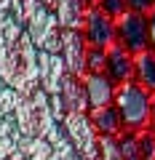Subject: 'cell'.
<instances>
[{"label": "cell", "instance_id": "7a4b0ae2", "mask_svg": "<svg viewBox=\"0 0 155 160\" xmlns=\"http://www.w3.org/2000/svg\"><path fill=\"white\" fill-rule=\"evenodd\" d=\"M150 99H152V93H147L134 80L115 88L112 104L118 109V115H121V123H123L126 131L142 133L150 126Z\"/></svg>", "mask_w": 155, "mask_h": 160}, {"label": "cell", "instance_id": "52a82bcc", "mask_svg": "<svg viewBox=\"0 0 155 160\" xmlns=\"http://www.w3.org/2000/svg\"><path fill=\"white\" fill-rule=\"evenodd\" d=\"M86 51H88V43H86L80 29H64L62 32L59 56H62V62H64L70 75H78V78L86 75Z\"/></svg>", "mask_w": 155, "mask_h": 160}, {"label": "cell", "instance_id": "ac0fdd59", "mask_svg": "<svg viewBox=\"0 0 155 160\" xmlns=\"http://www.w3.org/2000/svg\"><path fill=\"white\" fill-rule=\"evenodd\" d=\"M126 8L131 13H142V16H150L155 11V0H126Z\"/></svg>", "mask_w": 155, "mask_h": 160}, {"label": "cell", "instance_id": "5b68a950", "mask_svg": "<svg viewBox=\"0 0 155 160\" xmlns=\"http://www.w3.org/2000/svg\"><path fill=\"white\" fill-rule=\"evenodd\" d=\"M115 43L128 51L131 56L150 51V29H147V16L126 11L121 19H115Z\"/></svg>", "mask_w": 155, "mask_h": 160}, {"label": "cell", "instance_id": "3957f363", "mask_svg": "<svg viewBox=\"0 0 155 160\" xmlns=\"http://www.w3.org/2000/svg\"><path fill=\"white\" fill-rule=\"evenodd\" d=\"M13 102H16V93L0 83V160H27L24 133L16 126Z\"/></svg>", "mask_w": 155, "mask_h": 160}, {"label": "cell", "instance_id": "6da1fadb", "mask_svg": "<svg viewBox=\"0 0 155 160\" xmlns=\"http://www.w3.org/2000/svg\"><path fill=\"white\" fill-rule=\"evenodd\" d=\"M0 83L19 96H29L40 88L38 83V48L29 35L19 32L0 48Z\"/></svg>", "mask_w": 155, "mask_h": 160}, {"label": "cell", "instance_id": "4fadbf2b", "mask_svg": "<svg viewBox=\"0 0 155 160\" xmlns=\"http://www.w3.org/2000/svg\"><path fill=\"white\" fill-rule=\"evenodd\" d=\"M88 3L86 0H54V16H56L62 29H80L83 19L88 13Z\"/></svg>", "mask_w": 155, "mask_h": 160}, {"label": "cell", "instance_id": "5bb4252c", "mask_svg": "<svg viewBox=\"0 0 155 160\" xmlns=\"http://www.w3.org/2000/svg\"><path fill=\"white\" fill-rule=\"evenodd\" d=\"M134 83L142 86L147 93H155V53L144 51L139 56H134Z\"/></svg>", "mask_w": 155, "mask_h": 160}, {"label": "cell", "instance_id": "ba28073f", "mask_svg": "<svg viewBox=\"0 0 155 160\" xmlns=\"http://www.w3.org/2000/svg\"><path fill=\"white\" fill-rule=\"evenodd\" d=\"M64 75H67V67H64L62 56L59 53H43L38 51V83H40L43 93L48 99L59 96V88L64 83Z\"/></svg>", "mask_w": 155, "mask_h": 160}, {"label": "cell", "instance_id": "30bf717a", "mask_svg": "<svg viewBox=\"0 0 155 160\" xmlns=\"http://www.w3.org/2000/svg\"><path fill=\"white\" fill-rule=\"evenodd\" d=\"M83 88H86V99H88V109H99L112 104L115 99V83L107 78V75H86L83 78Z\"/></svg>", "mask_w": 155, "mask_h": 160}, {"label": "cell", "instance_id": "d6986e66", "mask_svg": "<svg viewBox=\"0 0 155 160\" xmlns=\"http://www.w3.org/2000/svg\"><path fill=\"white\" fill-rule=\"evenodd\" d=\"M147 29H150V51L155 53V11L147 16Z\"/></svg>", "mask_w": 155, "mask_h": 160}, {"label": "cell", "instance_id": "9a60e30c", "mask_svg": "<svg viewBox=\"0 0 155 160\" xmlns=\"http://www.w3.org/2000/svg\"><path fill=\"white\" fill-rule=\"evenodd\" d=\"M118 147H121L123 160H142V142H139L137 133H121L118 136Z\"/></svg>", "mask_w": 155, "mask_h": 160}, {"label": "cell", "instance_id": "7c38bea8", "mask_svg": "<svg viewBox=\"0 0 155 160\" xmlns=\"http://www.w3.org/2000/svg\"><path fill=\"white\" fill-rule=\"evenodd\" d=\"M88 120H91V126H94L99 139H118L123 133V123H121V115H118L115 104L88 109Z\"/></svg>", "mask_w": 155, "mask_h": 160}, {"label": "cell", "instance_id": "277c9868", "mask_svg": "<svg viewBox=\"0 0 155 160\" xmlns=\"http://www.w3.org/2000/svg\"><path fill=\"white\" fill-rule=\"evenodd\" d=\"M59 126L80 160H99V136L88 120V112H67Z\"/></svg>", "mask_w": 155, "mask_h": 160}, {"label": "cell", "instance_id": "2e32d148", "mask_svg": "<svg viewBox=\"0 0 155 160\" xmlns=\"http://www.w3.org/2000/svg\"><path fill=\"white\" fill-rule=\"evenodd\" d=\"M104 64H107V51H102V48H88L86 51V75H102Z\"/></svg>", "mask_w": 155, "mask_h": 160}, {"label": "cell", "instance_id": "44dd1931", "mask_svg": "<svg viewBox=\"0 0 155 160\" xmlns=\"http://www.w3.org/2000/svg\"><path fill=\"white\" fill-rule=\"evenodd\" d=\"M86 3H88V6H91V8H94V6H96V0H86Z\"/></svg>", "mask_w": 155, "mask_h": 160}, {"label": "cell", "instance_id": "8992f818", "mask_svg": "<svg viewBox=\"0 0 155 160\" xmlns=\"http://www.w3.org/2000/svg\"><path fill=\"white\" fill-rule=\"evenodd\" d=\"M80 32L86 38L88 48H102V51H107L110 46H115V19H110L99 8H88Z\"/></svg>", "mask_w": 155, "mask_h": 160}, {"label": "cell", "instance_id": "ffe728a7", "mask_svg": "<svg viewBox=\"0 0 155 160\" xmlns=\"http://www.w3.org/2000/svg\"><path fill=\"white\" fill-rule=\"evenodd\" d=\"M40 6H46V8H54V0H38Z\"/></svg>", "mask_w": 155, "mask_h": 160}, {"label": "cell", "instance_id": "8fae6325", "mask_svg": "<svg viewBox=\"0 0 155 160\" xmlns=\"http://www.w3.org/2000/svg\"><path fill=\"white\" fill-rule=\"evenodd\" d=\"M59 102L67 112H88V99H86V88H83V78L78 75H64V83L59 88Z\"/></svg>", "mask_w": 155, "mask_h": 160}, {"label": "cell", "instance_id": "e0dca14e", "mask_svg": "<svg viewBox=\"0 0 155 160\" xmlns=\"http://www.w3.org/2000/svg\"><path fill=\"white\" fill-rule=\"evenodd\" d=\"M94 8H99L102 13H107L110 19H121L123 13L128 11L126 0H96V6H94Z\"/></svg>", "mask_w": 155, "mask_h": 160}, {"label": "cell", "instance_id": "9c48e42d", "mask_svg": "<svg viewBox=\"0 0 155 160\" xmlns=\"http://www.w3.org/2000/svg\"><path fill=\"white\" fill-rule=\"evenodd\" d=\"M104 75L112 80L115 86L131 83L134 80V56L128 51H123L118 43L107 48V64H104Z\"/></svg>", "mask_w": 155, "mask_h": 160}]
</instances>
